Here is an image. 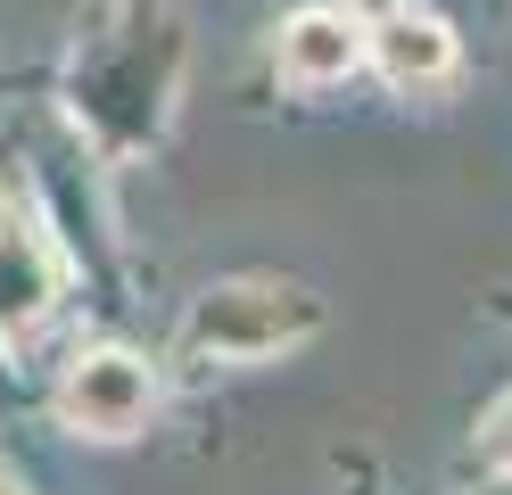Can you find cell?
I'll return each instance as SVG.
<instances>
[{"instance_id": "obj_1", "label": "cell", "mask_w": 512, "mask_h": 495, "mask_svg": "<svg viewBox=\"0 0 512 495\" xmlns=\"http://www.w3.org/2000/svg\"><path fill=\"white\" fill-rule=\"evenodd\" d=\"M323 330V297L298 281H223L190 306L182 339L215 363H273Z\"/></svg>"}, {"instance_id": "obj_2", "label": "cell", "mask_w": 512, "mask_h": 495, "mask_svg": "<svg viewBox=\"0 0 512 495\" xmlns=\"http://www.w3.org/2000/svg\"><path fill=\"white\" fill-rule=\"evenodd\" d=\"M157 413V380L141 355L124 347H91L67 363V380H58V421L75 429V438H133V429Z\"/></svg>"}, {"instance_id": "obj_3", "label": "cell", "mask_w": 512, "mask_h": 495, "mask_svg": "<svg viewBox=\"0 0 512 495\" xmlns=\"http://www.w3.org/2000/svg\"><path fill=\"white\" fill-rule=\"evenodd\" d=\"M50 297H58V256L50 240L25 215L0 207V339H17V330H34L50 314Z\"/></svg>"}, {"instance_id": "obj_4", "label": "cell", "mask_w": 512, "mask_h": 495, "mask_svg": "<svg viewBox=\"0 0 512 495\" xmlns=\"http://www.w3.org/2000/svg\"><path fill=\"white\" fill-rule=\"evenodd\" d=\"M364 66V33L347 9H306L281 25V75L290 83H347Z\"/></svg>"}, {"instance_id": "obj_5", "label": "cell", "mask_w": 512, "mask_h": 495, "mask_svg": "<svg viewBox=\"0 0 512 495\" xmlns=\"http://www.w3.org/2000/svg\"><path fill=\"white\" fill-rule=\"evenodd\" d=\"M372 66H380V75H389L397 91L446 83V75H455V33H446L438 17L397 9V17H380V33H372Z\"/></svg>"}, {"instance_id": "obj_6", "label": "cell", "mask_w": 512, "mask_h": 495, "mask_svg": "<svg viewBox=\"0 0 512 495\" xmlns=\"http://www.w3.org/2000/svg\"><path fill=\"white\" fill-rule=\"evenodd\" d=\"M479 446H488L496 471H512V396H496V413L479 421Z\"/></svg>"}, {"instance_id": "obj_7", "label": "cell", "mask_w": 512, "mask_h": 495, "mask_svg": "<svg viewBox=\"0 0 512 495\" xmlns=\"http://www.w3.org/2000/svg\"><path fill=\"white\" fill-rule=\"evenodd\" d=\"M397 9H405V0H347V17H372V25H380V17H397Z\"/></svg>"}, {"instance_id": "obj_8", "label": "cell", "mask_w": 512, "mask_h": 495, "mask_svg": "<svg viewBox=\"0 0 512 495\" xmlns=\"http://www.w3.org/2000/svg\"><path fill=\"white\" fill-rule=\"evenodd\" d=\"M0 495H25V487H17V479H9V471H0Z\"/></svg>"}]
</instances>
